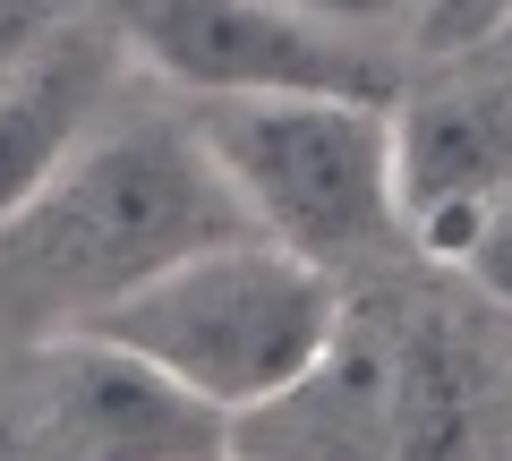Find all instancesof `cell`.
<instances>
[{"instance_id": "obj_1", "label": "cell", "mask_w": 512, "mask_h": 461, "mask_svg": "<svg viewBox=\"0 0 512 461\" xmlns=\"http://www.w3.org/2000/svg\"><path fill=\"white\" fill-rule=\"evenodd\" d=\"M77 325L103 342H128L137 359L180 376L239 427L325 368L333 342L350 333V308L333 265L299 257L265 231H231V240H205L188 257L154 265L146 282L111 291Z\"/></svg>"}, {"instance_id": "obj_2", "label": "cell", "mask_w": 512, "mask_h": 461, "mask_svg": "<svg viewBox=\"0 0 512 461\" xmlns=\"http://www.w3.org/2000/svg\"><path fill=\"white\" fill-rule=\"evenodd\" d=\"M231 231H256V222L239 214L197 120L188 129H171V120L111 129L103 120L69 154V171L0 231V257H9V291L26 308H43L52 325H77L111 291L146 282L154 265L188 257L205 240H231Z\"/></svg>"}, {"instance_id": "obj_3", "label": "cell", "mask_w": 512, "mask_h": 461, "mask_svg": "<svg viewBox=\"0 0 512 461\" xmlns=\"http://www.w3.org/2000/svg\"><path fill=\"white\" fill-rule=\"evenodd\" d=\"M197 137L239 214L316 265H342L402 231L384 94H214L197 103Z\"/></svg>"}, {"instance_id": "obj_4", "label": "cell", "mask_w": 512, "mask_h": 461, "mask_svg": "<svg viewBox=\"0 0 512 461\" xmlns=\"http://www.w3.org/2000/svg\"><path fill=\"white\" fill-rule=\"evenodd\" d=\"M120 18L137 69L180 94H384L393 60L359 35H333L291 0H103Z\"/></svg>"}, {"instance_id": "obj_5", "label": "cell", "mask_w": 512, "mask_h": 461, "mask_svg": "<svg viewBox=\"0 0 512 461\" xmlns=\"http://www.w3.org/2000/svg\"><path fill=\"white\" fill-rule=\"evenodd\" d=\"M26 444L86 461H180V453H231L239 427L180 376L137 359L128 342L52 325L26 368Z\"/></svg>"}, {"instance_id": "obj_6", "label": "cell", "mask_w": 512, "mask_h": 461, "mask_svg": "<svg viewBox=\"0 0 512 461\" xmlns=\"http://www.w3.org/2000/svg\"><path fill=\"white\" fill-rule=\"evenodd\" d=\"M128 69H137V52L111 9H52V26L0 69V231L111 120Z\"/></svg>"}, {"instance_id": "obj_7", "label": "cell", "mask_w": 512, "mask_h": 461, "mask_svg": "<svg viewBox=\"0 0 512 461\" xmlns=\"http://www.w3.org/2000/svg\"><path fill=\"white\" fill-rule=\"evenodd\" d=\"M512 188V103L495 94H427L393 103V205L402 240L436 265H461L487 205Z\"/></svg>"}, {"instance_id": "obj_8", "label": "cell", "mask_w": 512, "mask_h": 461, "mask_svg": "<svg viewBox=\"0 0 512 461\" xmlns=\"http://www.w3.org/2000/svg\"><path fill=\"white\" fill-rule=\"evenodd\" d=\"M504 26H512V0H419L410 43H419L427 60H461V52H478V43H495Z\"/></svg>"}, {"instance_id": "obj_9", "label": "cell", "mask_w": 512, "mask_h": 461, "mask_svg": "<svg viewBox=\"0 0 512 461\" xmlns=\"http://www.w3.org/2000/svg\"><path fill=\"white\" fill-rule=\"evenodd\" d=\"M461 274H470L478 291L495 299V308H512V188L487 205V222L470 231V248H461Z\"/></svg>"}, {"instance_id": "obj_10", "label": "cell", "mask_w": 512, "mask_h": 461, "mask_svg": "<svg viewBox=\"0 0 512 461\" xmlns=\"http://www.w3.org/2000/svg\"><path fill=\"white\" fill-rule=\"evenodd\" d=\"M291 9H308L316 26H333V35H359V43H376V35H410V26H419V0H291Z\"/></svg>"}, {"instance_id": "obj_11", "label": "cell", "mask_w": 512, "mask_h": 461, "mask_svg": "<svg viewBox=\"0 0 512 461\" xmlns=\"http://www.w3.org/2000/svg\"><path fill=\"white\" fill-rule=\"evenodd\" d=\"M52 9H60V0H0V69H9V60L52 26Z\"/></svg>"}]
</instances>
